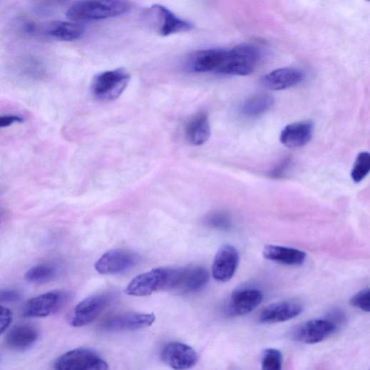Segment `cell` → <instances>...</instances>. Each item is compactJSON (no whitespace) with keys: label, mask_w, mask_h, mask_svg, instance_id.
Segmentation results:
<instances>
[{"label":"cell","mask_w":370,"mask_h":370,"mask_svg":"<svg viewBox=\"0 0 370 370\" xmlns=\"http://www.w3.org/2000/svg\"><path fill=\"white\" fill-rule=\"evenodd\" d=\"M138 255L129 250L116 249L103 254L95 263V269L102 275H115L134 268Z\"/></svg>","instance_id":"cell-8"},{"label":"cell","mask_w":370,"mask_h":370,"mask_svg":"<svg viewBox=\"0 0 370 370\" xmlns=\"http://www.w3.org/2000/svg\"><path fill=\"white\" fill-rule=\"evenodd\" d=\"M114 299L110 293L90 296L81 302L74 309L71 324L76 328L92 324L107 309Z\"/></svg>","instance_id":"cell-7"},{"label":"cell","mask_w":370,"mask_h":370,"mask_svg":"<svg viewBox=\"0 0 370 370\" xmlns=\"http://www.w3.org/2000/svg\"><path fill=\"white\" fill-rule=\"evenodd\" d=\"M162 356L164 361L175 369H191L198 361L195 350L180 342L168 344L164 348Z\"/></svg>","instance_id":"cell-12"},{"label":"cell","mask_w":370,"mask_h":370,"mask_svg":"<svg viewBox=\"0 0 370 370\" xmlns=\"http://www.w3.org/2000/svg\"><path fill=\"white\" fill-rule=\"evenodd\" d=\"M209 278V273L204 267L186 269L180 289L187 293L198 292L206 287Z\"/></svg>","instance_id":"cell-24"},{"label":"cell","mask_w":370,"mask_h":370,"mask_svg":"<svg viewBox=\"0 0 370 370\" xmlns=\"http://www.w3.org/2000/svg\"><path fill=\"white\" fill-rule=\"evenodd\" d=\"M263 300V294L257 289H243L235 292L227 305L231 316H242L253 311Z\"/></svg>","instance_id":"cell-15"},{"label":"cell","mask_w":370,"mask_h":370,"mask_svg":"<svg viewBox=\"0 0 370 370\" xmlns=\"http://www.w3.org/2000/svg\"><path fill=\"white\" fill-rule=\"evenodd\" d=\"M283 356L282 352L275 349H267L263 351L261 358L263 370H281L282 369Z\"/></svg>","instance_id":"cell-27"},{"label":"cell","mask_w":370,"mask_h":370,"mask_svg":"<svg viewBox=\"0 0 370 370\" xmlns=\"http://www.w3.org/2000/svg\"><path fill=\"white\" fill-rule=\"evenodd\" d=\"M205 222L209 227L221 230H228L232 226L230 217L221 211H215L208 215Z\"/></svg>","instance_id":"cell-28"},{"label":"cell","mask_w":370,"mask_h":370,"mask_svg":"<svg viewBox=\"0 0 370 370\" xmlns=\"http://www.w3.org/2000/svg\"><path fill=\"white\" fill-rule=\"evenodd\" d=\"M71 294L66 291H53L29 300L23 314L29 318H45L59 312L69 301Z\"/></svg>","instance_id":"cell-6"},{"label":"cell","mask_w":370,"mask_h":370,"mask_svg":"<svg viewBox=\"0 0 370 370\" xmlns=\"http://www.w3.org/2000/svg\"><path fill=\"white\" fill-rule=\"evenodd\" d=\"M287 165H289V160H286V161L283 162L279 167H277L273 171L272 175L276 177L279 176L280 175H282L283 173V172H284Z\"/></svg>","instance_id":"cell-33"},{"label":"cell","mask_w":370,"mask_h":370,"mask_svg":"<svg viewBox=\"0 0 370 370\" xmlns=\"http://www.w3.org/2000/svg\"><path fill=\"white\" fill-rule=\"evenodd\" d=\"M59 370H107L109 364L89 349H76L60 356L55 363Z\"/></svg>","instance_id":"cell-5"},{"label":"cell","mask_w":370,"mask_h":370,"mask_svg":"<svg viewBox=\"0 0 370 370\" xmlns=\"http://www.w3.org/2000/svg\"><path fill=\"white\" fill-rule=\"evenodd\" d=\"M211 128L207 115L200 112L194 115L188 122L185 128L187 141L195 146L205 143L210 138Z\"/></svg>","instance_id":"cell-20"},{"label":"cell","mask_w":370,"mask_h":370,"mask_svg":"<svg viewBox=\"0 0 370 370\" xmlns=\"http://www.w3.org/2000/svg\"><path fill=\"white\" fill-rule=\"evenodd\" d=\"M314 125L311 121H303L286 126L280 135L281 143L289 148L306 145L312 139Z\"/></svg>","instance_id":"cell-18"},{"label":"cell","mask_w":370,"mask_h":370,"mask_svg":"<svg viewBox=\"0 0 370 370\" xmlns=\"http://www.w3.org/2000/svg\"><path fill=\"white\" fill-rule=\"evenodd\" d=\"M155 321L153 313L123 312L109 317L101 324V329L108 332L137 331L152 326Z\"/></svg>","instance_id":"cell-9"},{"label":"cell","mask_w":370,"mask_h":370,"mask_svg":"<svg viewBox=\"0 0 370 370\" xmlns=\"http://www.w3.org/2000/svg\"><path fill=\"white\" fill-rule=\"evenodd\" d=\"M186 269L158 268L140 274L125 289L130 296L145 297L162 290L180 289Z\"/></svg>","instance_id":"cell-1"},{"label":"cell","mask_w":370,"mask_h":370,"mask_svg":"<svg viewBox=\"0 0 370 370\" xmlns=\"http://www.w3.org/2000/svg\"><path fill=\"white\" fill-rule=\"evenodd\" d=\"M131 7L127 0H85L73 5L66 16L78 22L103 20L121 16Z\"/></svg>","instance_id":"cell-2"},{"label":"cell","mask_w":370,"mask_h":370,"mask_svg":"<svg viewBox=\"0 0 370 370\" xmlns=\"http://www.w3.org/2000/svg\"><path fill=\"white\" fill-rule=\"evenodd\" d=\"M227 49L217 48L198 51L190 63V70L196 73H219L227 54Z\"/></svg>","instance_id":"cell-14"},{"label":"cell","mask_w":370,"mask_h":370,"mask_svg":"<svg viewBox=\"0 0 370 370\" xmlns=\"http://www.w3.org/2000/svg\"><path fill=\"white\" fill-rule=\"evenodd\" d=\"M24 118L19 115H2L0 116V129L10 127L15 123H22Z\"/></svg>","instance_id":"cell-32"},{"label":"cell","mask_w":370,"mask_h":370,"mask_svg":"<svg viewBox=\"0 0 370 370\" xmlns=\"http://www.w3.org/2000/svg\"><path fill=\"white\" fill-rule=\"evenodd\" d=\"M3 216H4V211L1 209H0V220H2Z\"/></svg>","instance_id":"cell-34"},{"label":"cell","mask_w":370,"mask_h":370,"mask_svg":"<svg viewBox=\"0 0 370 370\" xmlns=\"http://www.w3.org/2000/svg\"><path fill=\"white\" fill-rule=\"evenodd\" d=\"M58 269L51 264H41L31 269L26 274V279L36 284H43L54 279L58 275Z\"/></svg>","instance_id":"cell-25"},{"label":"cell","mask_w":370,"mask_h":370,"mask_svg":"<svg viewBox=\"0 0 370 370\" xmlns=\"http://www.w3.org/2000/svg\"><path fill=\"white\" fill-rule=\"evenodd\" d=\"M38 332L29 325L14 327L6 336V344L12 349L25 351L31 347L37 341Z\"/></svg>","instance_id":"cell-22"},{"label":"cell","mask_w":370,"mask_h":370,"mask_svg":"<svg viewBox=\"0 0 370 370\" xmlns=\"http://www.w3.org/2000/svg\"><path fill=\"white\" fill-rule=\"evenodd\" d=\"M240 262L238 250L225 245L218 250L212 266V276L219 282H227L234 277Z\"/></svg>","instance_id":"cell-11"},{"label":"cell","mask_w":370,"mask_h":370,"mask_svg":"<svg viewBox=\"0 0 370 370\" xmlns=\"http://www.w3.org/2000/svg\"><path fill=\"white\" fill-rule=\"evenodd\" d=\"M21 297V294L16 290H0V304L15 302Z\"/></svg>","instance_id":"cell-31"},{"label":"cell","mask_w":370,"mask_h":370,"mask_svg":"<svg viewBox=\"0 0 370 370\" xmlns=\"http://www.w3.org/2000/svg\"><path fill=\"white\" fill-rule=\"evenodd\" d=\"M304 79L302 71L284 68L276 70L262 78L261 83L264 88L273 91H281L296 86Z\"/></svg>","instance_id":"cell-17"},{"label":"cell","mask_w":370,"mask_h":370,"mask_svg":"<svg viewBox=\"0 0 370 370\" xmlns=\"http://www.w3.org/2000/svg\"><path fill=\"white\" fill-rule=\"evenodd\" d=\"M303 306L294 301H283L264 308L259 314V321L264 324L282 323L292 320L303 312Z\"/></svg>","instance_id":"cell-13"},{"label":"cell","mask_w":370,"mask_h":370,"mask_svg":"<svg viewBox=\"0 0 370 370\" xmlns=\"http://www.w3.org/2000/svg\"><path fill=\"white\" fill-rule=\"evenodd\" d=\"M44 33L58 40L72 41L79 39L84 34V27L78 24L66 21H52L43 29Z\"/></svg>","instance_id":"cell-21"},{"label":"cell","mask_w":370,"mask_h":370,"mask_svg":"<svg viewBox=\"0 0 370 370\" xmlns=\"http://www.w3.org/2000/svg\"><path fill=\"white\" fill-rule=\"evenodd\" d=\"M370 170V155L368 152L358 154L351 170V177L355 183H361Z\"/></svg>","instance_id":"cell-26"},{"label":"cell","mask_w":370,"mask_h":370,"mask_svg":"<svg viewBox=\"0 0 370 370\" xmlns=\"http://www.w3.org/2000/svg\"><path fill=\"white\" fill-rule=\"evenodd\" d=\"M13 320L11 311L0 306V335L3 334L10 327Z\"/></svg>","instance_id":"cell-30"},{"label":"cell","mask_w":370,"mask_h":370,"mask_svg":"<svg viewBox=\"0 0 370 370\" xmlns=\"http://www.w3.org/2000/svg\"><path fill=\"white\" fill-rule=\"evenodd\" d=\"M275 100L269 94H258L249 98L242 107V113L248 118H257L269 111Z\"/></svg>","instance_id":"cell-23"},{"label":"cell","mask_w":370,"mask_h":370,"mask_svg":"<svg viewBox=\"0 0 370 370\" xmlns=\"http://www.w3.org/2000/svg\"><path fill=\"white\" fill-rule=\"evenodd\" d=\"M150 10L160 23L158 24L160 27L158 30V34L163 36L188 32L193 29L191 23L180 19L163 6H153Z\"/></svg>","instance_id":"cell-16"},{"label":"cell","mask_w":370,"mask_h":370,"mask_svg":"<svg viewBox=\"0 0 370 370\" xmlns=\"http://www.w3.org/2000/svg\"><path fill=\"white\" fill-rule=\"evenodd\" d=\"M262 255L271 261L294 267L302 265L307 256L297 249L272 245L264 247Z\"/></svg>","instance_id":"cell-19"},{"label":"cell","mask_w":370,"mask_h":370,"mask_svg":"<svg viewBox=\"0 0 370 370\" xmlns=\"http://www.w3.org/2000/svg\"><path fill=\"white\" fill-rule=\"evenodd\" d=\"M262 56L261 50L252 43H242L227 49L218 74L245 76L252 74Z\"/></svg>","instance_id":"cell-3"},{"label":"cell","mask_w":370,"mask_h":370,"mask_svg":"<svg viewBox=\"0 0 370 370\" xmlns=\"http://www.w3.org/2000/svg\"><path fill=\"white\" fill-rule=\"evenodd\" d=\"M1 192H2V188L0 187V193H1Z\"/></svg>","instance_id":"cell-35"},{"label":"cell","mask_w":370,"mask_h":370,"mask_svg":"<svg viewBox=\"0 0 370 370\" xmlns=\"http://www.w3.org/2000/svg\"><path fill=\"white\" fill-rule=\"evenodd\" d=\"M369 295V289H364L351 298L350 304L354 307L369 312L370 310Z\"/></svg>","instance_id":"cell-29"},{"label":"cell","mask_w":370,"mask_h":370,"mask_svg":"<svg viewBox=\"0 0 370 370\" xmlns=\"http://www.w3.org/2000/svg\"><path fill=\"white\" fill-rule=\"evenodd\" d=\"M130 80V74L124 69L106 71L93 78L91 91L97 100L113 101L123 93Z\"/></svg>","instance_id":"cell-4"},{"label":"cell","mask_w":370,"mask_h":370,"mask_svg":"<svg viewBox=\"0 0 370 370\" xmlns=\"http://www.w3.org/2000/svg\"><path fill=\"white\" fill-rule=\"evenodd\" d=\"M337 327L331 320H311L299 326L292 336L299 342L314 344L330 337L336 332Z\"/></svg>","instance_id":"cell-10"}]
</instances>
